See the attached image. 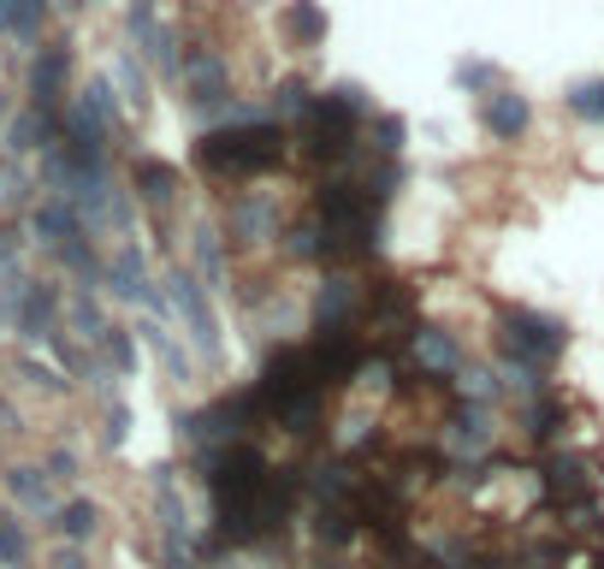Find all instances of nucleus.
I'll use <instances>...</instances> for the list:
<instances>
[{"instance_id":"nucleus-3","label":"nucleus","mask_w":604,"mask_h":569,"mask_svg":"<svg viewBox=\"0 0 604 569\" xmlns=\"http://www.w3.org/2000/svg\"><path fill=\"white\" fill-rule=\"evenodd\" d=\"M527 120H534V107H527V95H515V90H492L480 101V125L492 130L498 143H515L527 130Z\"/></svg>"},{"instance_id":"nucleus-13","label":"nucleus","mask_w":604,"mask_h":569,"mask_svg":"<svg viewBox=\"0 0 604 569\" xmlns=\"http://www.w3.org/2000/svg\"><path fill=\"white\" fill-rule=\"evenodd\" d=\"M196 255H202V268H208L214 285L226 280V261H219V238H214V231H202V238H196Z\"/></svg>"},{"instance_id":"nucleus-1","label":"nucleus","mask_w":604,"mask_h":569,"mask_svg":"<svg viewBox=\"0 0 604 569\" xmlns=\"http://www.w3.org/2000/svg\"><path fill=\"white\" fill-rule=\"evenodd\" d=\"M196 160L219 179H261V172H273L278 160H285V130L255 120V125H226V130H208L202 137Z\"/></svg>"},{"instance_id":"nucleus-6","label":"nucleus","mask_w":604,"mask_h":569,"mask_svg":"<svg viewBox=\"0 0 604 569\" xmlns=\"http://www.w3.org/2000/svg\"><path fill=\"white\" fill-rule=\"evenodd\" d=\"M415 356H421V368H433V374L463 368V344H456L451 332H438V327H415Z\"/></svg>"},{"instance_id":"nucleus-15","label":"nucleus","mask_w":604,"mask_h":569,"mask_svg":"<svg viewBox=\"0 0 604 569\" xmlns=\"http://www.w3.org/2000/svg\"><path fill=\"white\" fill-rule=\"evenodd\" d=\"M143 184H149V196H172L179 172H172V167H143Z\"/></svg>"},{"instance_id":"nucleus-9","label":"nucleus","mask_w":604,"mask_h":569,"mask_svg":"<svg viewBox=\"0 0 604 569\" xmlns=\"http://www.w3.org/2000/svg\"><path fill=\"white\" fill-rule=\"evenodd\" d=\"M451 440H456V451H486L492 445V421H486L480 410H468V416L451 421Z\"/></svg>"},{"instance_id":"nucleus-14","label":"nucleus","mask_w":604,"mask_h":569,"mask_svg":"<svg viewBox=\"0 0 604 569\" xmlns=\"http://www.w3.org/2000/svg\"><path fill=\"white\" fill-rule=\"evenodd\" d=\"M463 391H468V398H475V403H492V398H498V386H492V374H486V368H468Z\"/></svg>"},{"instance_id":"nucleus-2","label":"nucleus","mask_w":604,"mask_h":569,"mask_svg":"<svg viewBox=\"0 0 604 569\" xmlns=\"http://www.w3.org/2000/svg\"><path fill=\"white\" fill-rule=\"evenodd\" d=\"M563 339L569 332L557 327V320H545L534 309H504V362L510 368H545V362L563 356Z\"/></svg>"},{"instance_id":"nucleus-4","label":"nucleus","mask_w":604,"mask_h":569,"mask_svg":"<svg viewBox=\"0 0 604 569\" xmlns=\"http://www.w3.org/2000/svg\"><path fill=\"white\" fill-rule=\"evenodd\" d=\"M179 309L190 315V332H196V344H202V356H219V327H214V315H208V303H202V291L190 273H179Z\"/></svg>"},{"instance_id":"nucleus-8","label":"nucleus","mask_w":604,"mask_h":569,"mask_svg":"<svg viewBox=\"0 0 604 569\" xmlns=\"http://www.w3.org/2000/svg\"><path fill=\"white\" fill-rule=\"evenodd\" d=\"M273 196H243L238 208H231V226L243 231V238H267V226H273Z\"/></svg>"},{"instance_id":"nucleus-12","label":"nucleus","mask_w":604,"mask_h":569,"mask_svg":"<svg viewBox=\"0 0 604 569\" xmlns=\"http://www.w3.org/2000/svg\"><path fill=\"white\" fill-rule=\"evenodd\" d=\"M563 101H569V113H581V120H604V83H574Z\"/></svg>"},{"instance_id":"nucleus-5","label":"nucleus","mask_w":604,"mask_h":569,"mask_svg":"<svg viewBox=\"0 0 604 569\" xmlns=\"http://www.w3.org/2000/svg\"><path fill=\"white\" fill-rule=\"evenodd\" d=\"M285 36H290V48H320V42H327V12H320L315 0H290Z\"/></svg>"},{"instance_id":"nucleus-10","label":"nucleus","mask_w":604,"mask_h":569,"mask_svg":"<svg viewBox=\"0 0 604 569\" xmlns=\"http://www.w3.org/2000/svg\"><path fill=\"white\" fill-rule=\"evenodd\" d=\"M456 90L492 95V90H498V66H486V60H463V66H456Z\"/></svg>"},{"instance_id":"nucleus-7","label":"nucleus","mask_w":604,"mask_h":569,"mask_svg":"<svg viewBox=\"0 0 604 569\" xmlns=\"http://www.w3.org/2000/svg\"><path fill=\"white\" fill-rule=\"evenodd\" d=\"M350 309H356V280H344V273H332L327 285H320V297H315V315H320V327H338Z\"/></svg>"},{"instance_id":"nucleus-11","label":"nucleus","mask_w":604,"mask_h":569,"mask_svg":"<svg viewBox=\"0 0 604 569\" xmlns=\"http://www.w3.org/2000/svg\"><path fill=\"white\" fill-rule=\"evenodd\" d=\"M403 137H409V125L403 120H397V113H379V120H374V149L379 155H397V149H403Z\"/></svg>"}]
</instances>
